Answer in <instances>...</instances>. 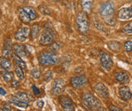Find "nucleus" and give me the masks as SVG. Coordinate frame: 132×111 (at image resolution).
I'll use <instances>...</instances> for the list:
<instances>
[{
  "label": "nucleus",
  "mask_w": 132,
  "mask_h": 111,
  "mask_svg": "<svg viewBox=\"0 0 132 111\" xmlns=\"http://www.w3.org/2000/svg\"><path fill=\"white\" fill-rule=\"evenodd\" d=\"M55 32L53 29L52 24L50 22H47L44 25V31L42 32L39 38V43L42 46L51 45L54 42L55 40Z\"/></svg>",
  "instance_id": "f257e3e1"
},
{
  "label": "nucleus",
  "mask_w": 132,
  "mask_h": 111,
  "mask_svg": "<svg viewBox=\"0 0 132 111\" xmlns=\"http://www.w3.org/2000/svg\"><path fill=\"white\" fill-rule=\"evenodd\" d=\"M76 25L78 31L81 34H86L90 27V21L88 15L83 12H79L76 18Z\"/></svg>",
  "instance_id": "f03ea898"
},
{
  "label": "nucleus",
  "mask_w": 132,
  "mask_h": 111,
  "mask_svg": "<svg viewBox=\"0 0 132 111\" xmlns=\"http://www.w3.org/2000/svg\"><path fill=\"white\" fill-rule=\"evenodd\" d=\"M82 102L90 109L98 111H105V110L103 108L102 103L99 100L95 97L93 94L89 92H85L82 95Z\"/></svg>",
  "instance_id": "7ed1b4c3"
},
{
  "label": "nucleus",
  "mask_w": 132,
  "mask_h": 111,
  "mask_svg": "<svg viewBox=\"0 0 132 111\" xmlns=\"http://www.w3.org/2000/svg\"><path fill=\"white\" fill-rule=\"evenodd\" d=\"M38 59L40 64L45 66L57 65L60 62V59L58 55L55 53L51 51H43L40 53L38 56Z\"/></svg>",
  "instance_id": "20e7f679"
},
{
  "label": "nucleus",
  "mask_w": 132,
  "mask_h": 111,
  "mask_svg": "<svg viewBox=\"0 0 132 111\" xmlns=\"http://www.w3.org/2000/svg\"><path fill=\"white\" fill-rule=\"evenodd\" d=\"M115 12V6L112 1L107 0L102 2L98 8V13L102 18L113 15Z\"/></svg>",
  "instance_id": "39448f33"
},
{
  "label": "nucleus",
  "mask_w": 132,
  "mask_h": 111,
  "mask_svg": "<svg viewBox=\"0 0 132 111\" xmlns=\"http://www.w3.org/2000/svg\"><path fill=\"white\" fill-rule=\"evenodd\" d=\"M99 59H100V63L105 69L109 71L112 69L113 60L109 53L105 51H101L100 55H99Z\"/></svg>",
  "instance_id": "423d86ee"
},
{
  "label": "nucleus",
  "mask_w": 132,
  "mask_h": 111,
  "mask_svg": "<svg viewBox=\"0 0 132 111\" xmlns=\"http://www.w3.org/2000/svg\"><path fill=\"white\" fill-rule=\"evenodd\" d=\"M65 87H66V82L63 78H56L53 81L52 87H51V92L54 95L60 96L63 93Z\"/></svg>",
  "instance_id": "0eeeda50"
},
{
  "label": "nucleus",
  "mask_w": 132,
  "mask_h": 111,
  "mask_svg": "<svg viewBox=\"0 0 132 111\" xmlns=\"http://www.w3.org/2000/svg\"><path fill=\"white\" fill-rule=\"evenodd\" d=\"M71 85L76 89H82L88 84V78L84 75L73 76L70 79Z\"/></svg>",
  "instance_id": "6e6552de"
},
{
  "label": "nucleus",
  "mask_w": 132,
  "mask_h": 111,
  "mask_svg": "<svg viewBox=\"0 0 132 111\" xmlns=\"http://www.w3.org/2000/svg\"><path fill=\"white\" fill-rule=\"evenodd\" d=\"M59 102L63 111H74L75 110L73 101L67 96L60 95Z\"/></svg>",
  "instance_id": "1a4fd4ad"
},
{
  "label": "nucleus",
  "mask_w": 132,
  "mask_h": 111,
  "mask_svg": "<svg viewBox=\"0 0 132 111\" xmlns=\"http://www.w3.org/2000/svg\"><path fill=\"white\" fill-rule=\"evenodd\" d=\"M30 31H31V30L28 26H24V27H19L15 34V40H19L20 42L25 41L30 36Z\"/></svg>",
  "instance_id": "9d476101"
},
{
  "label": "nucleus",
  "mask_w": 132,
  "mask_h": 111,
  "mask_svg": "<svg viewBox=\"0 0 132 111\" xmlns=\"http://www.w3.org/2000/svg\"><path fill=\"white\" fill-rule=\"evenodd\" d=\"M95 91L97 94H98L100 97L103 98H109V92L108 90V88L102 82L96 83L94 86Z\"/></svg>",
  "instance_id": "9b49d317"
},
{
  "label": "nucleus",
  "mask_w": 132,
  "mask_h": 111,
  "mask_svg": "<svg viewBox=\"0 0 132 111\" xmlns=\"http://www.w3.org/2000/svg\"><path fill=\"white\" fill-rule=\"evenodd\" d=\"M118 18L121 21H129L132 18V8L125 7L121 8L118 12Z\"/></svg>",
  "instance_id": "f8f14e48"
},
{
  "label": "nucleus",
  "mask_w": 132,
  "mask_h": 111,
  "mask_svg": "<svg viewBox=\"0 0 132 111\" xmlns=\"http://www.w3.org/2000/svg\"><path fill=\"white\" fill-rule=\"evenodd\" d=\"M13 53V44L10 38L5 39L4 42V46L2 49V55L6 58H9L12 55Z\"/></svg>",
  "instance_id": "ddd939ff"
},
{
  "label": "nucleus",
  "mask_w": 132,
  "mask_h": 111,
  "mask_svg": "<svg viewBox=\"0 0 132 111\" xmlns=\"http://www.w3.org/2000/svg\"><path fill=\"white\" fill-rule=\"evenodd\" d=\"M13 51L15 54L19 55L22 59H27L28 58V53L27 50L24 46H23L21 43H15L13 45Z\"/></svg>",
  "instance_id": "4468645a"
},
{
  "label": "nucleus",
  "mask_w": 132,
  "mask_h": 111,
  "mask_svg": "<svg viewBox=\"0 0 132 111\" xmlns=\"http://www.w3.org/2000/svg\"><path fill=\"white\" fill-rule=\"evenodd\" d=\"M118 94L121 98L125 101L130 100L131 99L132 94L131 92V89L128 86H122L120 87L118 89Z\"/></svg>",
  "instance_id": "2eb2a0df"
},
{
  "label": "nucleus",
  "mask_w": 132,
  "mask_h": 111,
  "mask_svg": "<svg viewBox=\"0 0 132 111\" xmlns=\"http://www.w3.org/2000/svg\"><path fill=\"white\" fill-rule=\"evenodd\" d=\"M93 2L94 0H81V7L82 9L85 14L90 15L93 11Z\"/></svg>",
  "instance_id": "dca6fc26"
},
{
  "label": "nucleus",
  "mask_w": 132,
  "mask_h": 111,
  "mask_svg": "<svg viewBox=\"0 0 132 111\" xmlns=\"http://www.w3.org/2000/svg\"><path fill=\"white\" fill-rule=\"evenodd\" d=\"M114 78L120 84H127L130 81V76L125 72H117L114 73Z\"/></svg>",
  "instance_id": "f3484780"
},
{
  "label": "nucleus",
  "mask_w": 132,
  "mask_h": 111,
  "mask_svg": "<svg viewBox=\"0 0 132 111\" xmlns=\"http://www.w3.org/2000/svg\"><path fill=\"white\" fill-rule=\"evenodd\" d=\"M22 8L24 9V11L27 13V15H28L29 18L31 22L33 21H35L37 18H38V13H37V11L32 7V6H28V5H26V6H24L22 7Z\"/></svg>",
  "instance_id": "a211bd4d"
},
{
  "label": "nucleus",
  "mask_w": 132,
  "mask_h": 111,
  "mask_svg": "<svg viewBox=\"0 0 132 111\" xmlns=\"http://www.w3.org/2000/svg\"><path fill=\"white\" fill-rule=\"evenodd\" d=\"M0 67L5 71H9L12 68V64L9 58L0 56Z\"/></svg>",
  "instance_id": "6ab92c4d"
},
{
  "label": "nucleus",
  "mask_w": 132,
  "mask_h": 111,
  "mask_svg": "<svg viewBox=\"0 0 132 111\" xmlns=\"http://www.w3.org/2000/svg\"><path fill=\"white\" fill-rule=\"evenodd\" d=\"M18 15H19V18L20 19V21L22 23H24V24H28V23L31 22L28 15L24 11V9L22 8V7L19 8V9H18Z\"/></svg>",
  "instance_id": "aec40b11"
},
{
  "label": "nucleus",
  "mask_w": 132,
  "mask_h": 111,
  "mask_svg": "<svg viewBox=\"0 0 132 111\" xmlns=\"http://www.w3.org/2000/svg\"><path fill=\"white\" fill-rule=\"evenodd\" d=\"M10 102L11 104H12L13 105H15L17 107H21V108H28V103H26V102H23L21 100H19L16 97L13 96V97H10Z\"/></svg>",
  "instance_id": "412c9836"
},
{
  "label": "nucleus",
  "mask_w": 132,
  "mask_h": 111,
  "mask_svg": "<svg viewBox=\"0 0 132 111\" xmlns=\"http://www.w3.org/2000/svg\"><path fill=\"white\" fill-rule=\"evenodd\" d=\"M108 47L112 51H119L121 49V43L117 40H111L108 42Z\"/></svg>",
  "instance_id": "4be33fe9"
},
{
  "label": "nucleus",
  "mask_w": 132,
  "mask_h": 111,
  "mask_svg": "<svg viewBox=\"0 0 132 111\" xmlns=\"http://www.w3.org/2000/svg\"><path fill=\"white\" fill-rule=\"evenodd\" d=\"M0 74L2 75V78L4 79L5 81L6 82H10L13 78H14V75H13V73L9 72V71H1L0 72Z\"/></svg>",
  "instance_id": "5701e85b"
},
{
  "label": "nucleus",
  "mask_w": 132,
  "mask_h": 111,
  "mask_svg": "<svg viewBox=\"0 0 132 111\" xmlns=\"http://www.w3.org/2000/svg\"><path fill=\"white\" fill-rule=\"evenodd\" d=\"M15 97H16L19 100L23 101V102H26L28 103L30 101V97L29 95L25 92H22V91H19L15 94Z\"/></svg>",
  "instance_id": "b1692460"
},
{
  "label": "nucleus",
  "mask_w": 132,
  "mask_h": 111,
  "mask_svg": "<svg viewBox=\"0 0 132 111\" xmlns=\"http://www.w3.org/2000/svg\"><path fill=\"white\" fill-rule=\"evenodd\" d=\"M40 25L38 24H35L32 27H31V30L30 31V34L31 35V37L33 38H37L40 34Z\"/></svg>",
  "instance_id": "393cba45"
},
{
  "label": "nucleus",
  "mask_w": 132,
  "mask_h": 111,
  "mask_svg": "<svg viewBox=\"0 0 132 111\" xmlns=\"http://www.w3.org/2000/svg\"><path fill=\"white\" fill-rule=\"evenodd\" d=\"M12 56H13V59H14L15 62H16V64L19 66V67H21V69H26L27 68L26 62L21 57H19V55H17L16 54L12 55Z\"/></svg>",
  "instance_id": "a878e982"
},
{
  "label": "nucleus",
  "mask_w": 132,
  "mask_h": 111,
  "mask_svg": "<svg viewBox=\"0 0 132 111\" xmlns=\"http://www.w3.org/2000/svg\"><path fill=\"white\" fill-rule=\"evenodd\" d=\"M38 10L44 15H51V11H50L49 8L44 4H42V5H39L38 6Z\"/></svg>",
  "instance_id": "bb28decb"
},
{
  "label": "nucleus",
  "mask_w": 132,
  "mask_h": 111,
  "mask_svg": "<svg viewBox=\"0 0 132 111\" xmlns=\"http://www.w3.org/2000/svg\"><path fill=\"white\" fill-rule=\"evenodd\" d=\"M104 18V21L105 22V24H107L108 25L110 26H114L117 23V20L115 18V17L113 15L106 17V18Z\"/></svg>",
  "instance_id": "cd10ccee"
},
{
  "label": "nucleus",
  "mask_w": 132,
  "mask_h": 111,
  "mask_svg": "<svg viewBox=\"0 0 132 111\" xmlns=\"http://www.w3.org/2000/svg\"><path fill=\"white\" fill-rule=\"evenodd\" d=\"M122 32L127 35H131L132 34V23L130 21V23L127 24L123 28H122Z\"/></svg>",
  "instance_id": "c85d7f7f"
},
{
  "label": "nucleus",
  "mask_w": 132,
  "mask_h": 111,
  "mask_svg": "<svg viewBox=\"0 0 132 111\" xmlns=\"http://www.w3.org/2000/svg\"><path fill=\"white\" fill-rule=\"evenodd\" d=\"M61 47V43H58V42H54L51 44L50 47H49V50L51 52H53V53H55L58 51Z\"/></svg>",
  "instance_id": "c756f323"
},
{
  "label": "nucleus",
  "mask_w": 132,
  "mask_h": 111,
  "mask_svg": "<svg viewBox=\"0 0 132 111\" xmlns=\"http://www.w3.org/2000/svg\"><path fill=\"white\" fill-rule=\"evenodd\" d=\"M15 74L16 75L19 77V79L21 80H23L24 78V72L23 71V69H21V67H19V66H16L15 68Z\"/></svg>",
  "instance_id": "7c9ffc66"
},
{
  "label": "nucleus",
  "mask_w": 132,
  "mask_h": 111,
  "mask_svg": "<svg viewBox=\"0 0 132 111\" xmlns=\"http://www.w3.org/2000/svg\"><path fill=\"white\" fill-rule=\"evenodd\" d=\"M31 74L32 77H33L34 78L38 79V78L40 77V75H41V72H40V70L38 68H35V69H33L31 70Z\"/></svg>",
  "instance_id": "2f4dec72"
},
{
  "label": "nucleus",
  "mask_w": 132,
  "mask_h": 111,
  "mask_svg": "<svg viewBox=\"0 0 132 111\" xmlns=\"http://www.w3.org/2000/svg\"><path fill=\"white\" fill-rule=\"evenodd\" d=\"M124 47H125V51H126V52H128V53L131 52V50H132L131 39H130V40H127V41L125 43V44H124Z\"/></svg>",
  "instance_id": "473e14b6"
},
{
  "label": "nucleus",
  "mask_w": 132,
  "mask_h": 111,
  "mask_svg": "<svg viewBox=\"0 0 132 111\" xmlns=\"http://www.w3.org/2000/svg\"><path fill=\"white\" fill-rule=\"evenodd\" d=\"M53 75H54V74H53V72L51 71L47 70V72H45V73L44 75V80L45 81H49L50 80L52 79Z\"/></svg>",
  "instance_id": "72a5a7b5"
},
{
  "label": "nucleus",
  "mask_w": 132,
  "mask_h": 111,
  "mask_svg": "<svg viewBox=\"0 0 132 111\" xmlns=\"http://www.w3.org/2000/svg\"><path fill=\"white\" fill-rule=\"evenodd\" d=\"M2 111H12V107H11L10 104H5L3 105V107H2Z\"/></svg>",
  "instance_id": "f704fd0d"
},
{
  "label": "nucleus",
  "mask_w": 132,
  "mask_h": 111,
  "mask_svg": "<svg viewBox=\"0 0 132 111\" xmlns=\"http://www.w3.org/2000/svg\"><path fill=\"white\" fill-rule=\"evenodd\" d=\"M109 110L110 111H123L121 108H120L119 107L114 106V105H111L109 107Z\"/></svg>",
  "instance_id": "c9c22d12"
},
{
  "label": "nucleus",
  "mask_w": 132,
  "mask_h": 111,
  "mask_svg": "<svg viewBox=\"0 0 132 111\" xmlns=\"http://www.w3.org/2000/svg\"><path fill=\"white\" fill-rule=\"evenodd\" d=\"M36 105L39 108H42L44 107V102L42 100H38L36 101Z\"/></svg>",
  "instance_id": "e433bc0d"
},
{
  "label": "nucleus",
  "mask_w": 132,
  "mask_h": 111,
  "mask_svg": "<svg viewBox=\"0 0 132 111\" xmlns=\"http://www.w3.org/2000/svg\"><path fill=\"white\" fill-rule=\"evenodd\" d=\"M32 91H33V93H34L35 95H38V94H40V90L38 89V88H37L35 85H33V86H32Z\"/></svg>",
  "instance_id": "4c0bfd02"
},
{
  "label": "nucleus",
  "mask_w": 132,
  "mask_h": 111,
  "mask_svg": "<svg viewBox=\"0 0 132 111\" xmlns=\"http://www.w3.org/2000/svg\"><path fill=\"white\" fill-rule=\"evenodd\" d=\"M11 85H12V87H17L19 85V81L18 80L12 79L11 81Z\"/></svg>",
  "instance_id": "58836bf2"
},
{
  "label": "nucleus",
  "mask_w": 132,
  "mask_h": 111,
  "mask_svg": "<svg viewBox=\"0 0 132 111\" xmlns=\"http://www.w3.org/2000/svg\"><path fill=\"white\" fill-rule=\"evenodd\" d=\"M6 94H7L6 91L4 88H2L0 87V94L2 95V96H5V95H6Z\"/></svg>",
  "instance_id": "ea45409f"
},
{
  "label": "nucleus",
  "mask_w": 132,
  "mask_h": 111,
  "mask_svg": "<svg viewBox=\"0 0 132 111\" xmlns=\"http://www.w3.org/2000/svg\"><path fill=\"white\" fill-rule=\"evenodd\" d=\"M52 1H53V2H59L60 0H52Z\"/></svg>",
  "instance_id": "a19ab883"
},
{
  "label": "nucleus",
  "mask_w": 132,
  "mask_h": 111,
  "mask_svg": "<svg viewBox=\"0 0 132 111\" xmlns=\"http://www.w3.org/2000/svg\"><path fill=\"white\" fill-rule=\"evenodd\" d=\"M0 18H1V12H0Z\"/></svg>",
  "instance_id": "79ce46f5"
},
{
  "label": "nucleus",
  "mask_w": 132,
  "mask_h": 111,
  "mask_svg": "<svg viewBox=\"0 0 132 111\" xmlns=\"http://www.w3.org/2000/svg\"><path fill=\"white\" fill-rule=\"evenodd\" d=\"M0 111H2V109H0Z\"/></svg>",
  "instance_id": "37998d69"
},
{
  "label": "nucleus",
  "mask_w": 132,
  "mask_h": 111,
  "mask_svg": "<svg viewBox=\"0 0 132 111\" xmlns=\"http://www.w3.org/2000/svg\"><path fill=\"white\" fill-rule=\"evenodd\" d=\"M15 111H21V110H15Z\"/></svg>",
  "instance_id": "c03bdc74"
}]
</instances>
